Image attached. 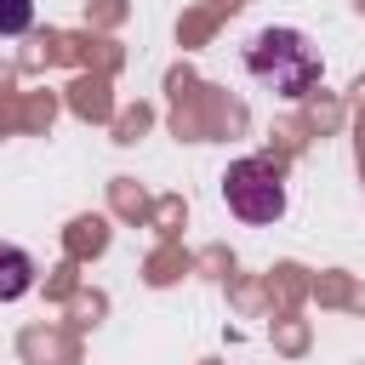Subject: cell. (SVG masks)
Instances as JSON below:
<instances>
[{"instance_id": "7a4b0ae2", "label": "cell", "mask_w": 365, "mask_h": 365, "mask_svg": "<svg viewBox=\"0 0 365 365\" xmlns=\"http://www.w3.org/2000/svg\"><path fill=\"white\" fill-rule=\"evenodd\" d=\"M222 200L240 222H274L285 217V177L274 160H234L222 177Z\"/></svg>"}, {"instance_id": "6da1fadb", "label": "cell", "mask_w": 365, "mask_h": 365, "mask_svg": "<svg viewBox=\"0 0 365 365\" xmlns=\"http://www.w3.org/2000/svg\"><path fill=\"white\" fill-rule=\"evenodd\" d=\"M245 68H251V80H262L268 91H279V97H308L314 91V80H319V51H314V40L308 34H297V29H262L251 46H245Z\"/></svg>"}, {"instance_id": "277c9868", "label": "cell", "mask_w": 365, "mask_h": 365, "mask_svg": "<svg viewBox=\"0 0 365 365\" xmlns=\"http://www.w3.org/2000/svg\"><path fill=\"white\" fill-rule=\"evenodd\" d=\"M34 29V0H0V34H29Z\"/></svg>"}, {"instance_id": "3957f363", "label": "cell", "mask_w": 365, "mask_h": 365, "mask_svg": "<svg viewBox=\"0 0 365 365\" xmlns=\"http://www.w3.org/2000/svg\"><path fill=\"white\" fill-rule=\"evenodd\" d=\"M29 285H34V257L23 245H6L0 240V302H17Z\"/></svg>"}]
</instances>
